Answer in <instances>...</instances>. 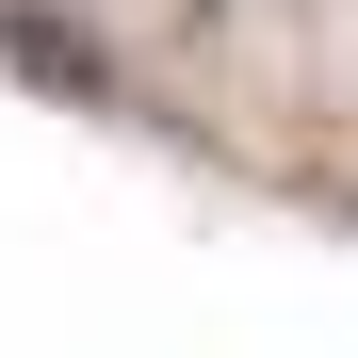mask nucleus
<instances>
[{"label":"nucleus","instance_id":"1","mask_svg":"<svg viewBox=\"0 0 358 358\" xmlns=\"http://www.w3.org/2000/svg\"><path fill=\"white\" fill-rule=\"evenodd\" d=\"M0 66H17L33 98H82V114H114V82H131L114 33L98 17H49V0H0Z\"/></svg>","mask_w":358,"mask_h":358}]
</instances>
